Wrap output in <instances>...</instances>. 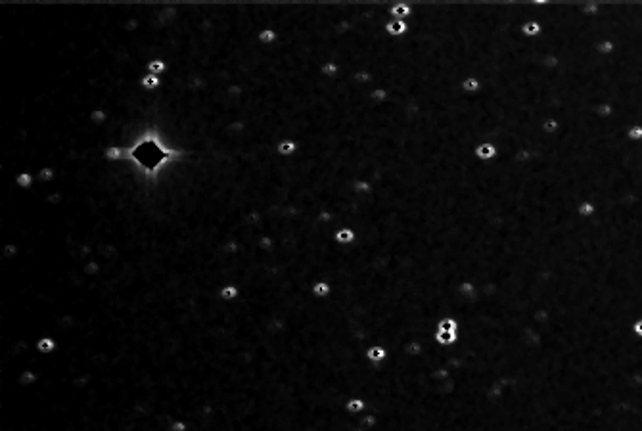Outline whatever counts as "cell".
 I'll return each instance as SVG.
<instances>
[{"label": "cell", "instance_id": "obj_1", "mask_svg": "<svg viewBox=\"0 0 642 431\" xmlns=\"http://www.w3.org/2000/svg\"><path fill=\"white\" fill-rule=\"evenodd\" d=\"M473 155L481 163H491V161H495L499 157V146L495 142H481V144L475 146Z\"/></svg>", "mask_w": 642, "mask_h": 431}, {"label": "cell", "instance_id": "obj_2", "mask_svg": "<svg viewBox=\"0 0 642 431\" xmlns=\"http://www.w3.org/2000/svg\"><path fill=\"white\" fill-rule=\"evenodd\" d=\"M410 29L408 21L406 19H387L385 25H383V33L391 38H401V36H406Z\"/></svg>", "mask_w": 642, "mask_h": 431}, {"label": "cell", "instance_id": "obj_3", "mask_svg": "<svg viewBox=\"0 0 642 431\" xmlns=\"http://www.w3.org/2000/svg\"><path fill=\"white\" fill-rule=\"evenodd\" d=\"M460 90H462L464 94H468V96H475V94H479V92L483 90V81H481L479 77L468 75V77L462 79V83H460Z\"/></svg>", "mask_w": 642, "mask_h": 431}, {"label": "cell", "instance_id": "obj_4", "mask_svg": "<svg viewBox=\"0 0 642 431\" xmlns=\"http://www.w3.org/2000/svg\"><path fill=\"white\" fill-rule=\"evenodd\" d=\"M299 150H301V144H299L297 140H292V138H282V140L276 144V154L282 155V157L295 155Z\"/></svg>", "mask_w": 642, "mask_h": 431}, {"label": "cell", "instance_id": "obj_5", "mask_svg": "<svg viewBox=\"0 0 642 431\" xmlns=\"http://www.w3.org/2000/svg\"><path fill=\"white\" fill-rule=\"evenodd\" d=\"M339 69H341V66L336 60H326V62H322L318 66V73H320L322 79H336L338 73H339Z\"/></svg>", "mask_w": 642, "mask_h": 431}, {"label": "cell", "instance_id": "obj_6", "mask_svg": "<svg viewBox=\"0 0 642 431\" xmlns=\"http://www.w3.org/2000/svg\"><path fill=\"white\" fill-rule=\"evenodd\" d=\"M412 14V6L408 2H397L393 6H389V16L391 19H408Z\"/></svg>", "mask_w": 642, "mask_h": 431}, {"label": "cell", "instance_id": "obj_7", "mask_svg": "<svg viewBox=\"0 0 642 431\" xmlns=\"http://www.w3.org/2000/svg\"><path fill=\"white\" fill-rule=\"evenodd\" d=\"M521 34H523L525 38H537V36H541V34H542V25H541V21H537L535 17H533V19H527V21L521 25Z\"/></svg>", "mask_w": 642, "mask_h": 431}, {"label": "cell", "instance_id": "obj_8", "mask_svg": "<svg viewBox=\"0 0 642 431\" xmlns=\"http://www.w3.org/2000/svg\"><path fill=\"white\" fill-rule=\"evenodd\" d=\"M560 127H562V123L558 119V115H550V117H546V119L541 123V133L544 136H552V134H556L560 131Z\"/></svg>", "mask_w": 642, "mask_h": 431}, {"label": "cell", "instance_id": "obj_9", "mask_svg": "<svg viewBox=\"0 0 642 431\" xmlns=\"http://www.w3.org/2000/svg\"><path fill=\"white\" fill-rule=\"evenodd\" d=\"M615 48H617V44H615V40H611V38H602V40L596 42V52H598V56H602V58H609V56L615 52Z\"/></svg>", "mask_w": 642, "mask_h": 431}, {"label": "cell", "instance_id": "obj_10", "mask_svg": "<svg viewBox=\"0 0 642 431\" xmlns=\"http://www.w3.org/2000/svg\"><path fill=\"white\" fill-rule=\"evenodd\" d=\"M351 190L357 196H366V194L372 192V182H368L366 178H353L351 180Z\"/></svg>", "mask_w": 642, "mask_h": 431}, {"label": "cell", "instance_id": "obj_11", "mask_svg": "<svg viewBox=\"0 0 642 431\" xmlns=\"http://www.w3.org/2000/svg\"><path fill=\"white\" fill-rule=\"evenodd\" d=\"M598 211V205H596V201H592V199H581L579 201V205H577V213L581 215V217H592L594 213Z\"/></svg>", "mask_w": 642, "mask_h": 431}, {"label": "cell", "instance_id": "obj_12", "mask_svg": "<svg viewBox=\"0 0 642 431\" xmlns=\"http://www.w3.org/2000/svg\"><path fill=\"white\" fill-rule=\"evenodd\" d=\"M351 77H353V81H355L357 85H365V83L374 81V75H372V71H368V69H359V71H355Z\"/></svg>", "mask_w": 642, "mask_h": 431}, {"label": "cell", "instance_id": "obj_13", "mask_svg": "<svg viewBox=\"0 0 642 431\" xmlns=\"http://www.w3.org/2000/svg\"><path fill=\"white\" fill-rule=\"evenodd\" d=\"M366 357H368V361L372 362H382L385 359V351H383V347H380V345H374V347L368 349Z\"/></svg>", "mask_w": 642, "mask_h": 431}, {"label": "cell", "instance_id": "obj_14", "mask_svg": "<svg viewBox=\"0 0 642 431\" xmlns=\"http://www.w3.org/2000/svg\"><path fill=\"white\" fill-rule=\"evenodd\" d=\"M334 238H336L338 243H351V241L355 240V232H353L351 228H341V230L336 232Z\"/></svg>", "mask_w": 642, "mask_h": 431}, {"label": "cell", "instance_id": "obj_15", "mask_svg": "<svg viewBox=\"0 0 642 431\" xmlns=\"http://www.w3.org/2000/svg\"><path fill=\"white\" fill-rule=\"evenodd\" d=\"M274 40H276L274 29H263L259 33V42H263V44H272Z\"/></svg>", "mask_w": 642, "mask_h": 431}, {"label": "cell", "instance_id": "obj_16", "mask_svg": "<svg viewBox=\"0 0 642 431\" xmlns=\"http://www.w3.org/2000/svg\"><path fill=\"white\" fill-rule=\"evenodd\" d=\"M159 83H161V81H159V77H157V75H152V73H150V75H146V77H142V86H144V88H148V90H152V88H157V86H159Z\"/></svg>", "mask_w": 642, "mask_h": 431}, {"label": "cell", "instance_id": "obj_17", "mask_svg": "<svg viewBox=\"0 0 642 431\" xmlns=\"http://www.w3.org/2000/svg\"><path fill=\"white\" fill-rule=\"evenodd\" d=\"M148 69H150L152 75H157V73H163V71L167 69V66H165L163 60H152V62L148 64Z\"/></svg>", "mask_w": 642, "mask_h": 431}, {"label": "cell", "instance_id": "obj_18", "mask_svg": "<svg viewBox=\"0 0 642 431\" xmlns=\"http://www.w3.org/2000/svg\"><path fill=\"white\" fill-rule=\"evenodd\" d=\"M312 293L318 295V297H324V295L330 293V286H328L326 282H316V284L312 286Z\"/></svg>", "mask_w": 642, "mask_h": 431}, {"label": "cell", "instance_id": "obj_19", "mask_svg": "<svg viewBox=\"0 0 642 431\" xmlns=\"http://www.w3.org/2000/svg\"><path fill=\"white\" fill-rule=\"evenodd\" d=\"M363 408H365V400H361V398H351L347 402V410L351 412H359Z\"/></svg>", "mask_w": 642, "mask_h": 431}, {"label": "cell", "instance_id": "obj_20", "mask_svg": "<svg viewBox=\"0 0 642 431\" xmlns=\"http://www.w3.org/2000/svg\"><path fill=\"white\" fill-rule=\"evenodd\" d=\"M52 349H54V341H52V339H48V337H46V339H40V341H38V351H44V353H48V351H52Z\"/></svg>", "mask_w": 642, "mask_h": 431}, {"label": "cell", "instance_id": "obj_21", "mask_svg": "<svg viewBox=\"0 0 642 431\" xmlns=\"http://www.w3.org/2000/svg\"><path fill=\"white\" fill-rule=\"evenodd\" d=\"M18 184L21 186V188H27V186H31V174H29V172H23V174H19V176H18Z\"/></svg>", "mask_w": 642, "mask_h": 431}, {"label": "cell", "instance_id": "obj_22", "mask_svg": "<svg viewBox=\"0 0 642 431\" xmlns=\"http://www.w3.org/2000/svg\"><path fill=\"white\" fill-rule=\"evenodd\" d=\"M90 119L94 121V123H102V121H105V111H102V109H94V111L90 113Z\"/></svg>", "mask_w": 642, "mask_h": 431}, {"label": "cell", "instance_id": "obj_23", "mask_svg": "<svg viewBox=\"0 0 642 431\" xmlns=\"http://www.w3.org/2000/svg\"><path fill=\"white\" fill-rule=\"evenodd\" d=\"M121 148H109V150H105V157L107 159H119L121 157Z\"/></svg>", "mask_w": 642, "mask_h": 431}, {"label": "cell", "instance_id": "obj_24", "mask_svg": "<svg viewBox=\"0 0 642 431\" xmlns=\"http://www.w3.org/2000/svg\"><path fill=\"white\" fill-rule=\"evenodd\" d=\"M221 293H223V299H234L238 292H236V288H232V286H230V288H223V292H221Z\"/></svg>", "mask_w": 642, "mask_h": 431}, {"label": "cell", "instance_id": "obj_25", "mask_svg": "<svg viewBox=\"0 0 642 431\" xmlns=\"http://www.w3.org/2000/svg\"><path fill=\"white\" fill-rule=\"evenodd\" d=\"M38 176H40V180H50L54 176V171L52 169H42V171L38 172Z\"/></svg>", "mask_w": 642, "mask_h": 431}, {"label": "cell", "instance_id": "obj_26", "mask_svg": "<svg viewBox=\"0 0 642 431\" xmlns=\"http://www.w3.org/2000/svg\"><path fill=\"white\" fill-rule=\"evenodd\" d=\"M318 219H320V221H330V219H332V213H328V211H324V213H320V215H318Z\"/></svg>", "mask_w": 642, "mask_h": 431}, {"label": "cell", "instance_id": "obj_27", "mask_svg": "<svg viewBox=\"0 0 642 431\" xmlns=\"http://www.w3.org/2000/svg\"><path fill=\"white\" fill-rule=\"evenodd\" d=\"M635 332H637L639 335H642V320H639V322L635 324Z\"/></svg>", "mask_w": 642, "mask_h": 431}]
</instances>
